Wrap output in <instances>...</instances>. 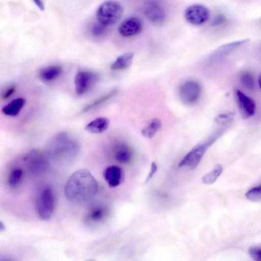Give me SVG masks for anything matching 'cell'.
<instances>
[{"label": "cell", "instance_id": "1", "mask_svg": "<svg viewBox=\"0 0 261 261\" xmlns=\"http://www.w3.org/2000/svg\"><path fill=\"white\" fill-rule=\"evenodd\" d=\"M98 182L85 169L76 170L70 176L65 186L67 198L74 203H82L92 199L98 191Z\"/></svg>", "mask_w": 261, "mask_h": 261}, {"label": "cell", "instance_id": "2", "mask_svg": "<svg viewBox=\"0 0 261 261\" xmlns=\"http://www.w3.org/2000/svg\"><path fill=\"white\" fill-rule=\"evenodd\" d=\"M78 142L67 132L54 136L47 147L48 156L56 161H68L76 157L80 151Z\"/></svg>", "mask_w": 261, "mask_h": 261}, {"label": "cell", "instance_id": "3", "mask_svg": "<svg viewBox=\"0 0 261 261\" xmlns=\"http://www.w3.org/2000/svg\"><path fill=\"white\" fill-rule=\"evenodd\" d=\"M56 204V198L54 190L49 187L42 189L36 202V211L40 219L49 220L54 213Z\"/></svg>", "mask_w": 261, "mask_h": 261}, {"label": "cell", "instance_id": "4", "mask_svg": "<svg viewBox=\"0 0 261 261\" xmlns=\"http://www.w3.org/2000/svg\"><path fill=\"white\" fill-rule=\"evenodd\" d=\"M123 12V8L119 3L107 1L98 9L96 17L99 23L108 26L117 23L121 19Z\"/></svg>", "mask_w": 261, "mask_h": 261}, {"label": "cell", "instance_id": "5", "mask_svg": "<svg viewBox=\"0 0 261 261\" xmlns=\"http://www.w3.org/2000/svg\"><path fill=\"white\" fill-rule=\"evenodd\" d=\"M27 169L34 175H42L48 169L49 162L47 157L42 152L34 150L30 152L24 158Z\"/></svg>", "mask_w": 261, "mask_h": 261}, {"label": "cell", "instance_id": "6", "mask_svg": "<svg viewBox=\"0 0 261 261\" xmlns=\"http://www.w3.org/2000/svg\"><path fill=\"white\" fill-rule=\"evenodd\" d=\"M202 92L200 84L190 80L184 82L180 87L179 95L181 102L186 105H192L199 99Z\"/></svg>", "mask_w": 261, "mask_h": 261}, {"label": "cell", "instance_id": "7", "mask_svg": "<svg viewBox=\"0 0 261 261\" xmlns=\"http://www.w3.org/2000/svg\"><path fill=\"white\" fill-rule=\"evenodd\" d=\"M209 139L204 143L199 144L192 149L180 161L179 167H187L195 169L199 164L208 148L213 144Z\"/></svg>", "mask_w": 261, "mask_h": 261}, {"label": "cell", "instance_id": "8", "mask_svg": "<svg viewBox=\"0 0 261 261\" xmlns=\"http://www.w3.org/2000/svg\"><path fill=\"white\" fill-rule=\"evenodd\" d=\"M98 74L88 71H79L75 78L76 93L82 96L87 93L97 82Z\"/></svg>", "mask_w": 261, "mask_h": 261}, {"label": "cell", "instance_id": "9", "mask_svg": "<svg viewBox=\"0 0 261 261\" xmlns=\"http://www.w3.org/2000/svg\"><path fill=\"white\" fill-rule=\"evenodd\" d=\"M210 11L205 6L194 5L187 8L185 12L186 20L190 24L200 26L205 24L209 19Z\"/></svg>", "mask_w": 261, "mask_h": 261}, {"label": "cell", "instance_id": "10", "mask_svg": "<svg viewBox=\"0 0 261 261\" xmlns=\"http://www.w3.org/2000/svg\"><path fill=\"white\" fill-rule=\"evenodd\" d=\"M143 13L146 18L154 25H161L166 20V13L163 8L156 2H147L143 8Z\"/></svg>", "mask_w": 261, "mask_h": 261}, {"label": "cell", "instance_id": "11", "mask_svg": "<svg viewBox=\"0 0 261 261\" xmlns=\"http://www.w3.org/2000/svg\"><path fill=\"white\" fill-rule=\"evenodd\" d=\"M235 96L240 113L244 119L253 117L256 112V104L252 98L239 90L235 91Z\"/></svg>", "mask_w": 261, "mask_h": 261}, {"label": "cell", "instance_id": "12", "mask_svg": "<svg viewBox=\"0 0 261 261\" xmlns=\"http://www.w3.org/2000/svg\"><path fill=\"white\" fill-rule=\"evenodd\" d=\"M142 27V22L138 18L132 17L126 19L121 24L118 31L122 37L129 38L138 35Z\"/></svg>", "mask_w": 261, "mask_h": 261}, {"label": "cell", "instance_id": "13", "mask_svg": "<svg viewBox=\"0 0 261 261\" xmlns=\"http://www.w3.org/2000/svg\"><path fill=\"white\" fill-rule=\"evenodd\" d=\"M106 182L111 188L120 185L124 180V172L122 168L116 165L107 167L103 172Z\"/></svg>", "mask_w": 261, "mask_h": 261}, {"label": "cell", "instance_id": "14", "mask_svg": "<svg viewBox=\"0 0 261 261\" xmlns=\"http://www.w3.org/2000/svg\"><path fill=\"white\" fill-rule=\"evenodd\" d=\"M108 214V210L105 206L101 205H95L88 212L85 221L90 224H96L104 220Z\"/></svg>", "mask_w": 261, "mask_h": 261}, {"label": "cell", "instance_id": "15", "mask_svg": "<svg viewBox=\"0 0 261 261\" xmlns=\"http://www.w3.org/2000/svg\"><path fill=\"white\" fill-rule=\"evenodd\" d=\"M248 41V39H245L223 45L216 50L212 56V59L213 60H218L224 58Z\"/></svg>", "mask_w": 261, "mask_h": 261}, {"label": "cell", "instance_id": "16", "mask_svg": "<svg viewBox=\"0 0 261 261\" xmlns=\"http://www.w3.org/2000/svg\"><path fill=\"white\" fill-rule=\"evenodd\" d=\"M109 124L107 118L100 117L89 123L85 127V130L91 134H100L108 129Z\"/></svg>", "mask_w": 261, "mask_h": 261}, {"label": "cell", "instance_id": "17", "mask_svg": "<svg viewBox=\"0 0 261 261\" xmlns=\"http://www.w3.org/2000/svg\"><path fill=\"white\" fill-rule=\"evenodd\" d=\"M26 104V100L23 98L14 99L6 105L2 111L7 116L15 117L19 115Z\"/></svg>", "mask_w": 261, "mask_h": 261}, {"label": "cell", "instance_id": "18", "mask_svg": "<svg viewBox=\"0 0 261 261\" xmlns=\"http://www.w3.org/2000/svg\"><path fill=\"white\" fill-rule=\"evenodd\" d=\"M62 72L63 69L61 66H50L42 69L39 73V76L42 81L49 82L58 78Z\"/></svg>", "mask_w": 261, "mask_h": 261}, {"label": "cell", "instance_id": "19", "mask_svg": "<svg viewBox=\"0 0 261 261\" xmlns=\"http://www.w3.org/2000/svg\"><path fill=\"white\" fill-rule=\"evenodd\" d=\"M133 53L128 52L119 56L111 66L114 71L124 70L129 68L132 65L134 59Z\"/></svg>", "mask_w": 261, "mask_h": 261}, {"label": "cell", "instance_id": "20", "mask_svg": "<svg viewBox=\"0 0 261 261\" xmlns=\"http://www.w3.org/2000/svg\"><path fill=\"white\" fill-rule=\"evenodd\" d=\"M162 127L161 121L158 119L151 120L141 131L142 136L149 139H152Z\"/></svg>", "mask_w": 261, "mask_h": 261}, {"label": "cell", "instance_id": "21", "mask_svg": "<svg viewBox=\"0 0 261 261\" xmlns=\"http://www.w3.org/2000/svg\"><path fill=\"white\" fill-rule=\"evenodd\" d=\"M118 93V90L115 89L110 92L108 94L99 98L88 105H87L83 110V112H87L92 111L100 107L102 105L106 103L107 101L115 96Z\"/></svg>", "mask_w": 261, "mask_h": 261}, {"label": "cell", "instance_id": "22", "mask_svg": "<svg viewBox=\"0 0 261 261\" xmlns=\"http://www.w3.org/2000/svg\"><path fill=\"white\" fill-rule=\"evenodd\" d=\"M24 178V171L20 168L13 169L9 174L8 184L10 187L15 189L19 187Z\"/></svg>", "mask_w": 261, "mask_h": 261}, {"label": "cell", "instance_id": "23", "mask_svg": "<svg viewBox=\"0 0 261 261\" xmlns=\"http://www.w3.org/2000/svg\"><path fill=\"white\" fill-rule=\"evenodd\" d=\"M223 169V167L221 165H216L211 172L206 174L202 177V183L208 185L215 183L222 172Z\"/></svg>", "mask_w": 261, "mask_h": 261}, {"label": "cell", "instance_id": "24", "mask_svg": "<svg viewBox=\"0 0 261 261\" xmlns=\"http://www.w3.org/2000/svg\"><path fill=\"white\" fill-rule=\"evenodd\" d=\"M240 80L244 88L249 91L255 89V81L251 73L248 71H244L240 74Z\"/></svg>", "mask_w": 261, "mask_h": 261}, {"label": "cell", "instance_id": "25", "mask_svg": "<svg viewBox=\"0 0 261 261\" xmlns=\"http://www.w3.org/2000/svg\"><path fill=\"white\" fill-rule=\"evenodd\" d=\"M132 158L131 151L126 147L121 148L115 154V159L119 162L123 164L128 163L131 160Z\"/></svg>", "mask_w": 261, "mask_h": 261}, {"label": "cell", "instance_id": "26", "mask_svg": "<svg viewBox=\"0 0 261 261\" xmlns=\"http://www.w3.org/2000/svg\"><path fill=\"white\" fill-rule=\"evenodd\" d=\"M246 197L252 201L261 200V184L252 188L245 194Z\"/></svg>", "mask_w": 261, "mask_h": 261}, {"label": "cell", "instance_id": "27", "mask_svg": "<svg viewBox=\"0 0 261 261\" xmlns=\"http://www.w3.org/2000/svg\"><path fill=\"white\" fill-rule=\"evenodd\" d=\"M107 27L100 23L96 24L91 28V34L95 37H101L107 33Z\"/></svg>", "mask_w": 261, "mask_h": 261}, {"label": "cell", "instance_id": "28", "mask_svg": "<svg viewBox=\"0 0 261 261\" xmlns=\"http://www.w3.org/2000/svg\"><path fill=\"white\" fill-rule=\"evenodd\" d=\"M234 114L233 113L221 114L215 118V122L220 125H226L229 124L234 119Z\"/></svg>", "mask_w": 261, "mask_h": 261}, {"label": "cell", "instance_id": "29", "mask_svg": "<svg viewBox=\"0 0 261 261\" xmlns=\"http://www.w3.org/2000/svg\"><path fill=\"white\" fill-rule=\"evenodd\" d=\"M249 254L254 261H261V247L252 246L249 248Z\"/></svg>", "mask_w": 261, "mask_h": 261}, {"label": "cell", "instance_id": "30", "mask_svg": "<svg viewBox=\"0 0 261 261\" xmlns=\"http://www.w3.org/2000/svg\"><path fill=\"white\" fill-rule=\"evenodd\" d=\"M16 87L13 85L8 88L2 94V98L4 100H7L10 98L15 92Z\"/></svg>", "mask_w": 261, "mask_h": 261}, {"label": "cell", "instance_id": "31", "mask_svg": "<svg viewBox=\"0 0 261 261\" xmlns=\"http://www.w3.org/2000/svg\"><path fill=\"white\" fill-rule=\"evenodd\" d=\"M158 170V166L155 162H152L151 166V170L146 180V183L149 182L154 176Z\"/></svg>", "mask_w": 261, "mask_h": 261}, {"label": "cell", "instance_id": "32", "mask_svg": "<svg viewBox=\"0 0 261 261\" xmlns=\"http://www.w3.org/2000/svg\"><path fill=\"white\" fill-rule=\"evenodd\" d=\"M226 21V18L224 16L219 15L217 16L212 22V25L214 26H218L223 24Z\"/></svg>", "mask_w": 261, "mask_h": 261}, {"label": "cell", "instance_id": "33", "mask_svg": "<svg viewBox=\"0 0 261 261\" xmlns=\"http://www.w3.org/2000/svg\"><path fill=\"white\" fill-rule=\"evenodd\" d=\"M34 3L39 8V9L41 11H44L45 10V6L44 4L42 1H35Z\"/></svg>", "mask_w": 261, "mask_h": 261}, {"label": "cell", "instance_id": "34", "mask_svg": "<svg viewBox=\"0 0 261 261\" xmlns=\"http://www.w3.org/2000/svg\"><path fill=\"white\" fill-rule=\"evenodd\" d=\"M258 86L260 89V90H261V73H260V74L259 75L258 77Z\"/></svg>", "mask_w": 261, "mask_h": 261}, {"label": "cell", "instance_id": "35", "mask_svg": "<svg viewBox=\"0 0 261 261\" xmlns=\"http://www.w3.org/2000/svg\"><path fill=\"white\" fill-rule=\"evenodd\" d=\"M6 228V226L5 224L2 222H0V231H2L4 230Z\"/></svg>", "mask_w": 261, "mask_h": 261}, {"label": "cell", "instance_id": "36", "mask_svg": "<svg viewBox=\"0 0 261 261\" xmlns=\"http://www.w3.org/2000/svg\"><path fill=\"white\" fill-rule=\"evenodd\" d=\"M2 261H13V260H10V259H4V260H2Z\"/></svg>", "mask_w": 261, "mask_h": 261}]
</instances>
